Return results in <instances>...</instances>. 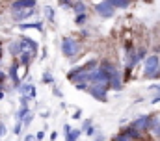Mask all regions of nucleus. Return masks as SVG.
I'll list each match as a JSON object with an SVG mask.
<instances>
[{"instance_id":"nucleus-28","label":"nucleus","mask_w":160,"mask_h":141,"mask_svg":"<svg viewBox=\"0 0 160 141\" xmlns=\"http://www.w3.org/2000/svg\"><path fill=\"white\" fill-rule=\"evenodd\" d=\"M22 128H24V126H22V121H17V123H15V128H13V134H15V136H21Z\"/></svg>"},{"instance_id":"nucleus-16","label":"nucleus","mask_w":160,"mask_h":141,"mask_svg":"<svg viewBox=\"0 0 160 141\" xmlns=\"http://www.w3.org/2000/svg\"><path fill=\"white\" fill-rule=\"evenodd\" d=\"M8 50H9V54L13 56V58H17L24 48H22V45H21V41L19 39H15V41H9V45H8Z\"/></svg>"},{"instance_id":"nucleus-34","label":"nucleus","mask_w":160,"mask_h":141,"mask_svg":"<svg viewBox=\"0 0 160 141\" xmlns=\"http://www.w3.org/2000/svg\"><path fill=\"white\" fill-rule=\"evenodd\" d=\"M149 91H155V93H158V95H160V82H158V84L149 85Z\"/></svg>"},{"instance_id":"nucleus-19","label":"nucleus","mask_w":160,"mask_h":141,"mask_svg":"<svg viewBox=\"0 0 160 141\" xmlns=\"http://www.w3.org/2000/svg\"><path fill=\"white\" fill-rule=\"evenodd\" d=\"M43 13H45V19H47L48 22H54V21H56V11H54V7L45 6V7H43Z\"/></svg>"},{"instance_id":"nucleus-6","label":"nucleus","mask_w":160,"mask_h":141,"mask_svg":"<svg viewBox=\"0 0 160 141\" xmlns=\"http://www.w3.org/2000/svg\"><path fill=\"white\" fill-rule=\"evenodd\" d=\"M123 87H125V82H123V70H121L119 67H116V69L112 70V74H110V91L119 93V91H123Z\"/></svg>"},{"instance_id":"nucleus-17","label":"nucleus","mask_w":160,"mask_h":141,"mask_svg":"<svg viewBox=\"0 0 160 141\" xmlns=\"http://www.w3.org/2000/svg\"><path fill=\"white\" fill-rule=\"evenodd\" d=\"M71 9H73L75 15H78V13H86V11H88V4H86L84 0H75V2L71 4Z\"/></svg>"},{"instance_id":"nucleus-39","label":"nucleus","mask_w":160,"mask_h":141,"mask_svg":"<svg viewBox=\"0 0 160 141\" xmlns=\"http://www.w3.org/2000/svg\"><path fill=\"white\" fill-rule=\"evenodd\" d=\"M38 97V89H36V85L32 87V91H30V99H36Z\"/></svg>"},{"instance_id":"nucleus-43","label":"nucleus","mask_w":160,"mask_h":141,"mask_svg":"<svg viewBox=\"0 0 160 141\" xmlns=\"http://www.w3.org/2000/svg\"><path fill=\"white\" fill-rule=\"evenodd\" d=\"M34 139H36V138H34V136H30V134H28V136L24 138V141H34Z\"/></svg>"},{"instance_id":"nucleus-4","label":"nucleus","mask_w":160,"mask_h":141,"mask_svg":"<svg viewBox=\"0 0 160 141\" xmlns=\"http://www.w3.org/2000/svg\"><path fill=\"white\" fill-rule=\"evenodd\" d=\"M138 65V52H136V46L132 41H127L125 43V67L128 69H134Z\"/></svg>"},{"instance_id":"nucleus-31","label":"nucleus","mask_w":160,"mask_h":141,"mask_svg":"<svg viewBox=\"0 0 160 141\" xmlns=\"http://www.w3.org/2000/svg\"><path fill=\"white\" fill-rule=\"evenodd\" d=\"M52 93H54V97H58V99H62V97H63V93H62V89H60V87H56L54 84H52Z\"/></svg>"},{"instance_id":"nucleus-20","label":"nucleus","mask_w":160,"mask_h":141,"mask_svg":"<svg viewBox=\"0 0 160 141\" xmlns=\"http://www.w3.org/2000/svg\"><path fill=\"white\" fill-rule=\"evenodd\" d=\"M80 136H82V130L80 128H73L69 134H65V141H78Z\"/></svg>"},{"instance_id":"nucleus-14","label":"nucleus","mask_w":160,"mask_h":141,"mask_svg":"<svg viewBox=\"0 0 160 141\" xmlns=\"http://www.w3.org/2000/svg\"><path fill=\"white\" fill-rule=\"evenodd\" d=\"M82 134L84 136H88V138H93L95 134H97V128H95V124H93V119H86L84 123H82Z\"/></svg>"},{"instance_id":"nucleus-41","label":"nucleus","mask_w":160,"mask_h":141,"mask_svg":"<svg viewBox=\"0 0 160 141\" xmlns=\"http://www.w3.org/2000/svg\"><path fill=\"white\" fill-rule=\"evenodd\" d=\"M43 138H45V130H41V132H38V134H36V139H38V141H41Z\"/></svg>"},{"instance_id":"nucleus-32","label":"nucleus","mask_w":160,"mask_h":141,"mask_svg":"<svg viewBox=\"0 0 160 141\" xmlns=\"http://www.w3.org/2000/svg\"><path fill=\"white\" fill-rule=\"evenodd\" d=\"M75 87H77L78 91H86V89H88V84H86V82H78V84H75Z\"/></svg>"},{"instance_id":"nucleus-8","label":"nucleus","mask_w":160,"mask_h":141,"mask_svg":"<svg viewBox=\"0 0 160 141\" xmlns=\"http://www.w3.org/2000/svg\"><path fill=\"white\" fill-rule=\"evenodd\" d=\"M19 41H21V45H22L24 50H30L34 56H38V52H39V45H38L36 39H32V37H28V35H21Z\"/></svg>"},{"instance_id":"nucleus-13","label":"nucleus","mask_w":160,"mask_h":141,"mask_svg":"<svg viewBox=\"0 0 160 141\" xmlns=\"http://www.w3.org/2000/svg\"><path fill=\"white\" fill-rule=\"evenodd\" d=\"M34 58H36V56H34L30 50H22V52L17 56V61H19V65H22L24 69H28V67H30V63L34 61Z\"/></svg>"},{"instance_id":"nucleus-22","label":"nucleus","mask_w":160,"mask_h":141,"mask_svg":"<svg viewBox=\"0 0 160 141\" xmlns=\"http://www.w3.org/2000/svg\"><path fill=\"white\" fill-rule=\"evenodd\" d=\"M41 82L47 84V85H52V84H54V76H52V72H50V70H43V74H41Z\"/></svg>"},{"instance_id":"nucleus-33","label":"nucleus","mask_w":160,"mask_h":141,"mask_svg":"<svg viewBox=\"0 0 160 141\" xmlns=\"http://www.w3.org/2000/svg\"><path fill=\"white\" fill-rule=\"evenodd\" d=\"M71 117H73V119H82V109H80V108H75V111H73Z\"/></svg>"},{"instance_id":"nucleus-36","label":"nucleus","mask_w":160,"mask_h":141,"mask_svg":"<svg viewBox=\"0 0 160 141\" xmlns=\"http://www.w3.org/2000/svg\"><path fill=\"white\" fill-rule=\"evenodd\" d=\"M91 141H104V134H95L91 138Z\"/></svg>"},{"instance_id":"nucleus-24","label":"nucleus","mask_w":160,"mask_h":141,"mask_svg":"<svg viewBox=\"0 0 160 141\" xmlns=\"http://www.w3.org/2000/svg\"><path fill=\"white\" fill-rule=\"evenodd\" d=\"M28 113H30V108H19V111H17L15 119H17V121H22V119H24Z\"/></svg>"},{"instance_id":"nucleus-30","label":"nucleus","mask_w":160,"mask_h":141,"mask_svg":"<svg viewBox=\"0 0 160 141\" xmlns=\"http://www.w3.org/2000/svg\"><path fill=\"white\" fill-rule=\"evenodd\" d=\"M75 0H58V4L62 6V7H65V9H71V4H73Z\"/></svg>"},{"instance_id":"nucleus-23","label":"nucleus","mask_w":160,"mask_h":141,"mask_svg":"<svg viewBox=\"0 0 160 141\" xmlns=\"http://www.w3.org/2000/svg\"><path fill=\"white\" fill-rule=\"evenodd\" d=\"M32 87H34V84H30V82H24V84H21L17 89H19V93H21V95H28V97H30V91H32Z\"/></svg>"},{"instance_id":"nucleus-15","label":"nucleus","mask_w":160,"mask_h":141,"mask_svg":"<svg viewBox=\"0 0 160 141\" xmlns=\"http://www.w3.org/2000/svg\"><path fill=\"white\" fill-rule=\"evenodd\" d=\"M19 30H38V32H45V28H43V22L41 21H36V22H19V26H17Z\"/></svg>"},{"instance_id":"nucleus-29","label":"nucleus","mask_w":160,"mask_h":141,"mask_svg":"<svg viewBox=\"0 0 160 141\" xmlns=\"http://www.w3.org/2000/svg\"><path fill=\"white\" fill-rule=\"evenodd\" d=\"M32 121H34V115H32V111H30V113L22 119V126H30V124H32Z\"/></svg>"},{"instance_id":"nucleus-11","label":"nucleus","mask_w":160,"mask_h":141,"mask_svg":"<svg viewBox=\"0 0 160 141\" xmlns=\"http://www.w3.org/2000/svg\"><path fill=\"white\" fill-rule=\"evenodd\" d=\"M38 6V0H15L11 2V11L17 9H34Z\"/></svg>"},{"instance_id":"nucleus-2","label":"nucleus","mask_w":160,"mask_h":141,"mask_svg":"<svg viewBox=\"0 0 160 141\" xmlns=\"http://www.w3.org/2000/svg\"><path fill=\"white\" fill-rule=\"evenodd\" d=\"M143 76L149 80L160 78V56L158 54H149L143 60Z\"/></svg>"},{"instance_id":"nucleus-38","label":"nucleus","mask_w":160,"mask_h":141,"mask_svg":"<svg viewBox=\"0 0 160 141\" xmlns=\"http://www.w3.org/2000/svg\"><path fill=\"white\" fill-rule=\"evenodd\" d=\"M4 134H6V124H4V123H0V139L4 138Z\"/></svg>"},{"instance_id":"nucleus-48","label":"nucleus","mask_w":160,"mask_h":141,"mask_svg":"<svg viewBox=\"0 0 160 141\" xmlns=\"http://www.w3.org/2000/svg\"><path fill=\"white\" fill-rule=\"evenodd\" d=\"M0 61H2V43H0Z\"/></svg>"},{"instance_id":"nucleus-26","label":"nucleus","mask_w":160,"mask_h":141,"mask_svg":"<svg viewBox=\"0 0 160 141\" xmlns=\"http://www.w3.org/2000/svg\"><path fill=\"white\" fill-rule=\"evenodd\" d=\"M112 141H132L130 138H127L123 132H118L116 136H112Z\"/></svg>"},{"instance_id":"nucleus-18","label":"nucleus","mask_w":160,"mask_h":141,"mask_svg":"<svg viewBox=\"0 0 160 141\" xmlns=\"http://www.w3.org/2000/svg\"><path fill=\"white\" fill-rule=\"evenodd\" d=\"M116 9H127V7H130V4H132V0H108Z\"/></svg>"},{"instance_id":"nucleus-40","label":"nucleus","mask_w":160,"mask_h":141,"mask_svg":"<svg viewBox=\"0 0 160 141\" xmlns=\"http://www.w3.org/2000/svg\"><path fill=\"white\" fill-rule=\"evenodd\" d=\"M6 78H8V74H6L4 70H0V84H4V82H6Z\"/></svg>"},{"instance_id":"nucleus-49","label":"nucleus","mask_w":160,"mask_h":141,"mask_svg":"<svg viewBox=\"0 0 160 141\" xmlns=\"http://www.w3.org/2000/svg\"><path fill=\"white\" fill-rule=\"evenodd\" d=\"M9 2H15V0H9Z\"/></svg>"},{"instance_id":"nucleus-37","label":"nucleus","mask_w":160,"mask_h":141,"mask_svg":"<svg viewBox=\"0 0 160 141\" xmlns=\"http://www.w3.org/2000/svg\"><path fill=\"white\" fill-rule=\"evenodd\" d=\"M158 102H160V95L158 93H155V97L151 99V104H158Z\"/></svg>"},{"instance_id":"nucleus-42","label":"nucleus","mask_w":160,"mask_h":141,"mask_svg":"<svg viewBox=\"0 0 160 141\" xmlns=\"http://www.w3.org/2000/svg\"><path fill=\"white\" fill-rule=\"evenodd\" d=\"M73 128H71V124H63V134H69Z\"/></svg>"},{"instance_id":"nucleus-45","label":"nucleus","mask_w":160,"mask_h":141,"mask_svg":"<svg viewBox=\"0 0 160 141\" xmlns=\"http://www.w3.org/2000/svg\"><path fill=\"white\" fill-rule=\"evenodd\" d=\"M56 138H58V132H52V134H50V139L54 141V139H56Z\"/></svg>"},{"instance_id":"nucleus-25","label":"nucleus","mask_w":160,"mask_h":141,"mask_svg":"<svg viewBox=\"0 0 160 141\" xmlns=\"http://www.w3.org/2000/svg\"><path fill=\"white\" fill-rule=\"evenodd\" d=\"M138 52V61H143L149 54H147V46H143V48H140V50H136Z\"/></svg>"},{"instance_id":"nucleus-5","label":"nucleus","mask_w":160,"mask_h":141,"mask_svg":"<svg viewBox=\"0 0 160 141\" xmlns=\"http://www.w3.org/2000/svg\"><path fill=\"white\" fill-rule=\"evenodd\" d=\"M93 9H95V13H97V15H99L101 19H112V17L116 15V11H118V9H116V7H114V6H112V4H110L108 0L97 2Z\"/></svg>"},{"instance_id":"nucleus-1","label":"nucleus","mask_w":160,"mask_h":141,"mask_svg":"<svg viewBox=\"0 0 160 141\" xmlns=\"http://www.w3.org/2000/svg\"><path fill=\"white\" fill-rule=\"evenodd\" d=\"M80 48H82V46H80V41L77 39V37H71V35L63 37L62 43H60V50H62L63 58H67V60H75V58H78Z\"/></svg>"},{"instance_id":"nucleus-44","label":"nucleus","mask_w":160,"mask_h":141,"mask_svg":"<svg viewBox=\"0 0 160 141\" xmlns=\"http://www.w3.org/2000/svg\"><path fill=\"white\" fill-rule=\"evenodd\" d=\"M47 54H48V52H47V48H43V52H41V58L45 60V58H47Z\"/></svg>"},{"instance_id":"nucleus-47","label":"nucleus","mask_w":160,"mask_h":141,"mask_svg":"<svg viewBox=\"0 0 160 141\" xmlns=\"http://www.w3.org/2000/svg\"><path fill=\"white\" fill-rule=\"evenodd\" d=\"M0 99H4V89H0Z\"/></svg>"},{"instance_id":"nucleus-35","label":"nucleus","mask_w":160,"mask_h":141,"mask_svg":"<svg viewBox=\"0 0 160 141\" xmlns=\"http://www.w3.org/2000/svg\"><path fill=\"white\" fill-rule=\"evenodd\" d=\"M151 134H153L155 138H158V139H160V124H157V126H155V128L151 130Z\"/></svg>"},{"instance_id":"nucleus-9","label":"nucleus","mask_w":160,"mask_h":141,"mask_svg":"<svg viewBox=\"0 0 160 141\" xmlns=\"http://www.w3.org/2000/svg\"><path fill=\"white\" fill-rule=\"evenodd\" d=\"M36 15V7L34 9H17V11H11V17L13 21L17 22H26L28 19H32Z\"/></svg>"},{"instance_id":"nucleus-46","label":"nucleus","mask_w":160,"mask_h":141,"mask_svg":"<svg viewBox=\"0 0 160 141\" xmlns=\"http://www.w3.org/2000/svg\"><path fill=\"white\" fill-rule=\"evenodd\" d=\"M142 2H145V4H153L155 0H142Z\"/></svg>"},{"instance_id":"nucleus-12","label":"nucleus","mask_w":160,"mask_h":141,"mask_svg":"<svg viewBox=\"0 0 160 141\" xmlns=\"http://www.w3.org/2000/svg\"><path fill=\"white\" fill-rule=\"evenodd\" d=\"M121 132L127 136V138H130L132 141H143V138H145V134H142V132H138L134 126H125V128H121Z\"/></svg>"},{"instance_id":"nucleus-21","label":"nucleus","mask_w":160,"mask_h":141,"mask_svg":"<svg viewBox=\"0 0 160 141\" xmlns=\"http://www.w3.org/2000/svg\"><path fill=\"white\" fill-rule=\"evenodd\" d=\"M88 19H89L88 11L86 13H78V15H75V24L77 26H84V24H88Z\"/></svg>"},{"instance_id":"nucleus-10","label":"nucleus","mask_w":160,"mask_h":141,"mask_svg":"<svg viewBox=\"0 0 160 141\" xmlns=\"http://www.w3.org/2000/svg\"><path fill=\"white\" fill-rule=\"evenodd\" d=\"M19 67H21V65H19V61H17V58H15V61H13V63H11V67L8 69V76H9V80L13 82V87H15V89L22 84V82H21V78H19Z\"/></svg>"},{"instance_id":"nucleus-3","label":"nucleus","mask_w":160,"mask_h":141,"mask_svg":"<svg viewBox=\"0 0 160 141\" xmlns=\"http://www.w3.org/2000/svg\"><path fill=\"white\" fill-rule=\"evenodd\" d=\"M108 87L106 85H99V84H88V89H86V93L88 95H91L97 102H108L110 99H108Z\"/></svg>"},{"instance_id":"nucleus-7","label":"nucleus","mask_w":160,"mask_h":141,"mask_svg":"<svg viewBox=\"0 0 160 141\" xmlns=\"http://www.w3.org/2000/svg\"><path fill=\"white\" fill-rule=\"evenodd\" d=\"M130 126H134L138 132H142V134H147L149 132V128H151V115L149 113H145V115H140V117H136L132 123H130Z\"/></svg>"},{"instance_id":"nucleus-27","label":"nucleus","mask_w":160,"mask_h":141,"mask_svg":"<svg viewBox=\"0 0 160 141\" xmlns=\"http://www.w3.org/2000/svg\"><path fill=\"white\" fill-rule=\"evenodd\" d=\"M30 97L28 95H21V108H30Z\"/></svg>"}]
</instances>
